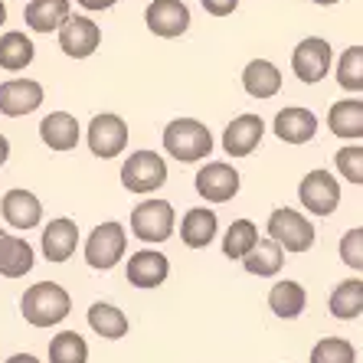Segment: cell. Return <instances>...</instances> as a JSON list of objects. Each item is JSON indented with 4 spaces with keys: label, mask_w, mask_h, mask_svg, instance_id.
Instances as JSON below:
<instances>
[{
    "label": "cell",
    "mask_w": 363,
    "mask_h": 363,
    "mask_svg": "<svg viewBox=\"0 0 363 363\" xmlns=\"http://www.w3.org/2000/svg\"><path fill=\"white\" fill-rule=\"evenodd\" d=\"M125 249H128L125 226L115 220L99 223V226L92 229V236L85 239V262L99 272H108L125 259Z\"/></svg>",
    "instance_id": "277c9868"
},
{
    "label": "cell",
    "mask_w": 363,
    "mask_h": 363,
    "mask_svg": "<svg viewBox=\"0 0 363 363\" xmlns=\"http://www.w3.org/2000/svg\"><path fill=\"white\" fill-rule=\"evenodd\" d=\"M330 62H334V50L321 36H304L291 52V72L301 79L304 85H318L330 76Z\"/></svg>",
    "instance_id": "52a82bcc"
},
{
    "label": "cell",
    "mask_w": 363,
    "mask_h": 363,
    "mask_svg": "<svg viewBox=\"0 0 363 363\" xmlns=\"http://www.w3.org/2000/svg\"><path fill=\"white\" fill-rule=\"evenodd\" d=\"M269 308L275 318L281 321H291V318H301L304 308H308V291H304L298 281H275L269 291Z\"/></svg>",
    "instance_id": "d4e9b609"
},
{
    "label": "cell",
    "mask_w": 363,
    "mask_h": 363,
    "mask_svg": "<svg viewBox=\"0 0 363 363\" xmlns=\"http://www.w3.org/2000/svg\"><path fill=\"white\" fill-rule=\"evenodd\" d=\"M118 0H79V7H85V10H108V7H115Z\"/></svg>",
    "instance_id": "8d00e7d4"
},
{
    "label": "cell",
    "mask_w": 363,
    "mask_h": 363,
    "mask_svg": "<svg viewBox=\"0 0 363 363\" xmlns=\"http://www.w3.org/2000/svg\"><path fill=\"white\" fill-rule=\"evenodd\" d=\"M50 363H89V344L76 330H60L50 340Z\"/></svg>",
    "instance_id": "4dcf8cb0"
},
{
    "label": "cell",
    "mask_w": 363,
    "mask_h": 363,
    "mask_svg": "<svg viewBox=\"0 0 363 363\" xmlns=\"http://www.w3.org/2000/svg\"><path fill=\"white\" fill-rule=\"evenodd\" d=\"M200 4L206 13H213V17H229V13L239 7V0H200Z\"/></svg>",
    "instance_id": "d590c367"
},
{
    "label": "cell",
    "mask_w": 363,
    "mask_h": 363,
    "mask_svg": "<svg viewBox=\"0 0 363 363\" xmlns=\"http://www.w3.org/2000/svg\"><path fill=\"white\" fill-rule=\"evenodd\" d=\"M144 23L161 40H177L190 30V10H186L184 0H154L151 7L144 10Z\"/></svg>",
    "instance_id": "8fae6325"
},
{
    "label": "cell",
    "mask_w": 363,
    "mask_h": 363,
    "mask_svg": "<svg viewBox=\"0 0 363 363\" xmlns=\"http://www.w3.org/2000/svg\"><path fill=\"white\" fill-rule=\"evenodd\" d=\"M43 105V85L36 79H7L0 82V115L23 118Z\"/></svg>",
    "instance_id": "7c38bea8"
},
{
    "label": "cell",
    "mask_w": 363,
    "mask_h": 363,
    "mask_svg": "<svg viewBox=\"0 0 363 363\" xmlns=\"http://www.w3.org/2000/svg\"><path fill=\"white\" fill-rule=\"evenodd\" d=\"M311 363H357V347L344 337H321L311 350Z\"/></svg>",
    "instance_id": "d6a6232c"
},
{
    "label": "cell",
    "mask_w": 363,
    "mask_h": 363,
    "mask_svg": "<svg viewBox=\"0 0 363 363\" xmlns=\"http://www.w3.org/2000/svg\"><path fill=\"white\" fill-rule=\"evenodd\" d=\"M101 46V30L89 17H69L66 26L60 30V50L69 60H89Z\"/></svg>",
    "instance_id": "4fadbf2b"
},
{
    "label": "cell",
    "mask_w": 363,
    "mask_h": 363,
    "mask_svg": "<svg viewBox=\"0 0 363 363\" xmlns=\"http://www.w3.org/2000/svg\"><path fill=\"white\" fill-rule=\"evenodd\" d=\"M298 200L311 216H330L340 206V184L330 170H311L298 184Z\"/></svg>",
    "instance_id": "ba28073f"
},
{
    "label": "cell",
    "mask_w": 363,
    "mask_h": 363,
    "mask_svg": "<svg viewBox=\"0 0 363 363\" xmlns=\"http://www.w3.org/2000/svg\"><path fill=\"white\" fill-rule=\"evenodd\" d=\"M242 89L252 99H272L281 92V72L269 60H252L242 69Z\"/></svg>",
    "instance_id": "603a6c76"
},
{
    "label": "cell",
    "mask_w": 363,
    "mask_h": 363,
    "mask_svg": "<svg viewBox=\"0 0 363 363\" xmlns=\"http://www.w3.org/2000/svg\"><path fill=\"white\" fill-rule=\"evenodd\" d=\"M33 245L23 236H10V233L0 236V275L4 279H23L26 272L33 269Z\"/></svg>",
    "instance_id": "7402d4cb"
},
{
    "label": "cell",
    "mask_w": 363,
    "mask_h": 363,
    "mask_svg": "<svg viewBox=\"0 0 363 363\" xmlns=\"http://www.w3.org/2000/svg\"><path fill=\"white\" fill-rule=\"evenodd\" d=\"M177 213L167 200H144L131 210V233L141 242H167L174 236Z\"/></svg>",
    "instance_id": "8992f818"
},
{
    "label": "cell",
    "mask_w": 363,
    "mask_h": 363,
    "mask_svg": "<svg viewBox=\"0 0 363 363\" xmlns=\"http://www.w3.org/2000/svg\"><path fill=\"white\" fill-rule=\"evenodd\" d=\"M89 328L105 340H121L128 334V314L108 301H95L89 308Z\"/></svg>",
    "instance_id": "f1b7e54d"
},
{
    "label": "cell",
    "mask_w": 363,
    "mask_h": 363,
    "mask_svg": "<svg viewBox=\"0 0 363 363\" xmlns=\"http://www.w3.org/2000/svg\"><path fill=\"white\" fill-rule=\"evenodd\" d=\"M255 242H259V226H255L252 220H233V226H229L226 236H223V255L242 262L245 255L255 249Z\"/></svg>",
    "instance_id": "f546056e"
},
{
    "label": "cell",
    "mask_w": 363,
    "mask_h": 363,
    "mask_svg": "<svg viewBox=\"0 0 363 363\" xmlns=\"http://www.w3.org/2000/svg\"><path fill=\"white\" fill-rule=\"evenodd\" d=\"M128 285L135 288H161L170 275V262L167 255L157 249H141L128 259Z\"/></svg>",
    "instance_id": "2e32d148"
},
{
    "label": "cell",
    "mask_w": 363,
    "mask_h": 363,
    "mask_svg": "<svg viewBox=\"0 0 363 363\" xmlns=\"http://www.w3.org/2000/svg\"><path fill=\"white\" fill-rule=\"evenodd\" d=\"M69 17H72L69 0H30L23 10V20L33 33H60Z\"/></svg>",
    "instance_id": "ac0fdd59"
},
{
    "label": "cell",
    "mask_w": 363,
    "mask_h": 363,
    "mask_svg": "<svg viewBox=\"0 0 363 363\" xmlns=\"http://www.w3.org/2000/svg\"><path fill=\"white\" fill-rule=\"evenodd\" d=\"M330 314L337 321H354L363 314V279H344L334 291H330L328 301Z\"/></svg>",
    "instance_id": "83f0119b"
},
{
    "label": "cell",
    "mask_w": 363,
    "mask_h": 363,
    "mask_svg": "<svg viewBox=\"0 0 363 363\" xmlns=\"http://www.w3.org/2000/svg\"><path fill=\"white\" fill-rule=\"evenodd\" d=\"M265 229H269V239H272V242H279L281 249H285V252H291V255L308 252V249L314 245V226H311V220H308L304 213L291 210V206H279V210H272Z\"/></svg>",
    "instance_id": "3957f363"
},
{
    "label": "cell",
    "mask_w": 363,
    "mask_h": 363,
    "mask_svg": "<svg viewBox=\"0 0 363 363\" xmlns=\"http://www.w3.org/2000/svg\"><path fill=\"white\" fill-rule=\"evenodd\" d=\"M40 138L50 151H76L79 144V121L69 111H50L40 121Z\"/></svg>",
    "instance_id": "44dd1931"
},
{
    "label": "cell",
    "mask_w": 363,
    "mask_h": 363,
    "mask_svg": "<svg viewBox=\"0 0 363 363\" xmlns=\"http://www.w3.org/2000/svg\"><path fill=\"white\" fill-rule=\"evenodd\" d=\"M7 157H10V141L4 135H0V167L7 164Z\"/></svg>",
    "instance_id": "74e56055"
},
{
    "label": "cell",
    "mask_w": 363,
    "mask_h": 363,
    "mask_svg": "<svg viewBox=\"0 0 363 363\" xmlns=\"http://www.w3.org/2000/svg\"><path fill=\"white\" fill-rule=\"evenodd\" d=\"M311 4H321V7H334V4H340V0H311Z\"/></svg>",
    "instance_id": "60d3db41"
},
{
    "label": "cell",
    "mask_w": 363,
    "mask_h": 363,
    "mask_svg": "<svg viewBox=\"0 0 363 363\" xmlns=\"http://www.w3.org/2000/svg\"><path fill=\"white\" fill-rule=\"evenodd\" d=\"M7 23V7H4V0H0V26Z\"/></svg>",
    "instance_id": "ab89813d"
},
{
    "label": "cell",
    "mask_w": 363,
    "mask_h": 363,
    "mask_svg": "<svg viewBox=\"0 0 363 363\" xmlns=\"http://www.w3.org/2000/svg\"><path fill=\"white\" fill-rule=\"evenodd\" d=\"M167 184V164L161 154L154 151H135L128 154L125 167H121V186L128 194H154Z\"/></svg>",
    "instance_id": "5b68a950"
},
{
    "label": "cell",
    "mask_w": 363,
    "mask_h": 363,
    "mask_svg": "<svg viewBox=\"0 0 363 363\" xmlns=\"http://www.w3.org/2000/svg\"><path fill=\"white\" fill-rule=\"evenodd\" d=\"M4 363H40V360H36L33 354H13L10 360H4Z\"/></svg>",
    "instance_id": "f35d334b"
},
{
    "label": "cell",
    "mask_w": 363,
    "mask_h": 363,
    "mask_svg": "<svg viewBox=\"0 0 363 363\" xmlns=\"http://www.w3.org/2000/svg\"><path fill=\"white\" fill-rule=\"evenodd\" d=\"M0 213H4V223L10 229H36L43 220V203L36 194L17 186V190H7L4 200H0Z\"/></svg>",
    "instance_id": "5bb4252c"
},
{
    "label": "cell",
    "mask_w": 363,
    "mask_h": 363,
    "mask_svg": "<svg viewBox=\"0 0 363 363\" xmlns=\"http://www.w3.org/2000/svg\"><path fill=\"white\" fill-rule=\"evenodd\" d=\"M337 85L344 92H363V46H347L340 52Z\"/></svg>",
    "instance_id": "1f68e13d"
},
{
    "label": "cell",
    "mask_w": 363,
    "mask_h": 363,
    "mask_svg": "<svg viewBox=\"0 0 363 363\" xmlns=\"http://www.w3.org/2000/svg\"><path fill=\"white\" fill-rule=\"evenodd\" d=\"M125 147H128V125L121 115L101 111V115H95V118L89 121V151H92L95 157L111 161V157H118Z\"/></svg>",
    "instance_id": "30bf717a"
},
{
    "label": "cell",
    "mask_w": 363,
    "mask_h": 363,
    "mask_svg": "<svg viewBox=\"0 0 363 363\" xmlns=\"http://www.w3.org/2000/svg\"><path fill=\"white\" fill-rule=\"evenodd\" d=\"M164 151L180 164L206 161L213 154L210 128L196 118H174L167 128H164Z\"/></svg>",
    "instance_id": "7a4b0ae2"
},
{
    "label": "cell",
    "mask_w": 363,
    "mask_h": 363,
    "mask_svg": "<svg viewBox=\"0 0 363 363\" xmlns=\"http://www.w3.org/2000/svg\"><path fill=\"white\" fill-rule=\"evenodd\" d=\"M69 311H72V298L56 281H36L20 298V314L33 328H56L69 318Z\"/></svg>",
    "instance_id": "6da1fadb"
},
{
    "label": "cell",
    "mask_w": 363,
    "mask_h": 363,
    "mask_svg": "<svg viewBox=\"0 0 363 363\" xmlns=\"http://www.w3.org/2000/svg\"><path fill=\"white\" fill-rule=\"evenodd\" d=\"M79 245V226L66 216L60 220H50L46 229H43V255L46 262H66L69 255L76 252Z\"/></svg>",
    "instance_id": "d6986e66"
},
{
    "label": "cell",
    "mask_w": 363,
    "mask_h": 363,
    "mask_svg": "<svg viewBox=\"0 0 363 363\" xmlns=\"http://www.w3.org/2000/svg\"><path fill=\"white\" fill-rule=\"evenodd\" d=\"M265 135V121L259 115H239L223 131V151L229 157H249Z\"/></svg>",
    "instance_id": "9a60e30c"
},
{
    "label": "cell",
    "mask_w": 363,
    "mask_h": 363,
    "mask_svg": "<svg viewBox=\"0 0 363 363\" xmlns=\"http://www.w3.org/2000/svg\"><path fill=\"white\" fill-rule=\"evenodd\" d=\"M285 265V249L279 242H272V239H259L255 249L242 259V269L249 275H259V279H275Z\"/></svg>",
    "instance_id": "4316f807"
},
{
    "label": "cell",
    "mask_w": 363,
    "mask_h": 363,
    "mask_svg": "<svg viewBox=\"0 0 363 363\" xmlns=\"http://www.w3.org/2000/svg\"><path fill=\"white\" fill-rule=\"evenodd\" d=\"M334 164H337V174L347 177L350 184L360 186L363 184V147L360 144H347L334 154Z\"/></svg>",
    "instance_id": "836d02e7"
},
{
    "label": "cell",
    "mask_w": 363,
    "mask_h": 363,
    "mask_svg": "<svg viewBox=\"0 0 363 363\" xmlns=\"http://www.w3.org/2000/svg\"><path fill=\"white\" fill-rule=\"evenodd\" d=\"M272 131L285 144H308L318 135V118H314V111L301 108V105H288V108H281L279 115H275Z\"/></svg>",
    "instance_id": "e0dca14e"
},
{
    "label": "cell",
    "mask_w": 363,
    "mask_h": 363,
    "mask_svg": "<svg viewBox=\"0 0 363 363\" xmlns=\"http://www.w3.org/2000/svg\"><path fill=\"white\" fill-rule=\"evenodd\" d=\"M36 56L33 40L20 30H10V33L0 36V69L4 72H23Z\"/></svg>",
    "instance_id": "484cf974"
},
{
    "label": "cell",
    "mask_w": 363,
    "mask_h": 363,
    "mask_svg": "<svg viewBox=\"0 0 363 363\" xmlns=\"http://www.w3.org/2000/svg\"><path fill=\"white\" fill-rule=\"evenodd\" d=\"M340 262L347 269L363 272V226L344 233V239H340Z\"/></svg>",
    "instance_id": "e575fe53"
},
{
    "label": "cell",
    "mask_w": 363,
    "mask_h": 363,
    "mask_svg": "<svg viewBox=\"0 0 363 363\" xmlns=\"http://www.w3.org/2000/svg\"><path fill=\"white\" fill-rule=\"evenodd\" d=\"M216 229H220V220L210 206H194V210L184 213L180 220V239H184L186 249H206V245L216 239Z\"/></svg>",
    "instance_id": "ffe728a7"
},
{
    "label": "cell",
    "mask_w": 363,
    "mask_h": 363,
    "mask_svg": "<svg viewBox=\"0 0 363 363\" xmlns=\"http://www.w3.org/2000/svg\"><path fill=\"white\" fill-rule=\"evenodd\" d=\"M194 186H196V194H200V200H206V203H229L233 196L239 194L242 177H239V170L233 167V164L210 161V164H203V167L196 170Z\"/></svg>",
    "instance_id": "9c48e42d"
},
{
    "label": "cell",
    "mask_w": 363,
    "mask_h": 363,
    "mask_svg": "<svg viewBox=\"0 0 363 363\" xmlns=\"http://www.w3.org/2000/svg\"><path fill=\"white\" fill-rule=\"evenodd\" d=\"M328 128H330V135L344 138V141L363 138V101L360 99H340L337 105H330Z\"/></svg>",
    "instance_id": "cb8c5ba5"
},
{
    "label": "cell",
    "mask_w": 363,
    "mask_h": 363,
    "mask_svg": "<svg viewBox=\"0 0 363 363\" xmlns=\"http://www.w3.org/2000/svg\"><path fill=\"white\" fill-rule=\"evenodd\" d=\"M0 236H7V233H4V229H0Z\"/></svg>",
    "instance_id": "b9f144b4"
}]
</instances>
